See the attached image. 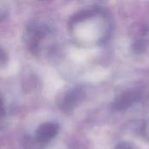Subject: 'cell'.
<instances>
[{
	"mask_svg": "<svg viewBox=\"0 0 149 149\" xmlns=\"http://www.w3.org/2000/svg\"><path fill=\"white\" fill-rule=\"evenodd\" d=\"M43 35V32L40 29L37 27H32L28 30V33L26 35L27 37V44L28 46L31 48V50H38L39 41L41 40V38Z\"/></svg>",
	"mask_w": 149,
	"mask_h": 149,
	"instance_id": "cell-4",
	"label": "cell"
},
{
	"mask_svg": "<svg viewBox=\"0 0 149 149\" xmlns=\"http://www.w3.org/2000/svg\"><path fill=\"white\" fill-rule=\"evenodd\" d=\"M7 63V54L6 52L0 47V69L4 66Z\"/></svg>",
	"mask_w": 149,
	"mask_h": 149,
	"instance_id": "cell-6",
	"label": "cell"
},
{
	"mask_svg": "<svg viewBox=\"0 0 149 149\" xmlns=\"http://www.w3.org/2000/svg\"><path fill=\"white\" fill-rule=\"evenodd\" d=\"M4 115H5V107H4L3 100L0 95V119H2Z\"/></svg>",
	"mask_w": 149,
	"mask_h": 149,
	"instance_id": "cell-7",
	"label": "cell"
},
{
	"mask_svg": "<svg viewBox=\"0 0 149 149\" xmlns=\"http://www.w3.org/2000/svg\"><path fill=\"white\" fill-rule=\"evenodd\" d=\"M81 97L82 93L79 89H71L58 98V106L64 111H70L77 106Z\"/></svg>",
	"mask_w": 149,
	"mask_h": 149,
	"instance_id": "cell-1",
	"label": "cell"
},
{
	"mask_svg": "<svg viewBox=\"0 0 149 149\" xmlns=\"http://www.w3.org/2000/svg\"><path fill=\"white\" fill-rule=\"evenodd\" d=\"M58 125L52 122L41 124L36 130L35 138L38 142L45 143L52 140L58 133Z\"/></svg>",
	"mask_w": 149,
	"mask_h": 149,
	"instance_id": "cell-2",
	"label": "cell"
},
{
	"mask_svg": "<svg viewBox=\"0 0 149 149\" xmlns=\"http://www.w3.org/2000/svg\"><path fill=\"white\" fill-rule=\"evenodd\" d=\"M10 10L7 3L4 2H0V22L3 21L9 15Z\"/></svg>",
	"mask_w": 149,
	"mask_h": 149,
	"instance_id": "cell-5",
	"label": "cell"
},
{
	"mask_svg": "<svg viewBox=\"0 0 149 149\" xmlns=\"http://www.w3.org/2000/svg\"><path fill=\"white\" fill-rule=\"evenodd\" d=\"M139 95L137 92L130 91L121 94L115 101V108L117 109H124L128 106H131L135 100H137Z\"/></svg>",
	"mask_w": 149,
	"mask_h": 149,
	"instance_id": "cell-3",
	"label": "cell"
}]
</instances>
